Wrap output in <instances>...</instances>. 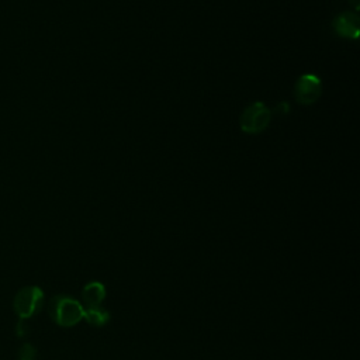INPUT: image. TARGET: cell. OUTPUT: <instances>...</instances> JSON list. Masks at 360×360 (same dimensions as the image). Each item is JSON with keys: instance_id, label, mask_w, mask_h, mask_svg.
Returning <instances> with one entry per match:
<instances>
[{"instance_id": "2", "label": "cell", "mask_w": 360, "mask_h": 360, "mask_svg": "<svg viewBox=\"0 0 360 360\" xmlns=\"http://www.w3.org/2000/svg\"><path fill=\"white\" fill-rule=\"evenodd\" d=\"M271 122V111L262 101H255L243 108L239 117V127L245 134L256 135L267 129Z\"/></svg>"}, {"instance_id": "3", "label": "cell", "mask_w": 360, "mask_h": 360, "mask_svg": "<svg viewBox=\"0 0 360 360\" xmlns=\"http://www.w3.org/2000/svg\"><path fill=\"white\" fill-rule=\"evenodd\" d=\"M44 304V291L37 285H27L21 288L13 301V307L20 319L34 316Z\"/></svg>"}, {"instance_id": "8", "label": "cell", "mask_w": 360, "mask_h": 360, "mask_svg": "<svg viewBox=\"0 0 360 360\" xmlns=\"http://www.w3.org/2000/svg\"><path fill=\"white\" fill-rule=\"evenodd\" d=\"M37 349L31 343H25L18 350V360H35Z\"/></svg>"}, {"instance_id": "10", "label": "cell", "mask_w": 360, "mask_h": 360, "mask_svg": "<svg viewBox=\"0 0 360 360\" xmlns=\"http://www.w3.org/2000/svg\"><path fill=\"white\" fill-rule=\"evenodd\" d=\"M347 1H349L354 8H357V7H359V0H347Z\"/></svg>"}, {"instance_id": "9", "label": "cell", "mask_w": 360, "mask_h": 360, "mask_svg": "<svg viewBox=\"0 0 360 360\" xmlns=\"http://www.w3.org/2000/svg\"><path fill=\"white\" fill-rule=\"evenodd\" d=\"M25 325H24V319H20V322H18V325H17V335L18 336H22L25 332H27V329L24 328Z\"/></svg>"}, {"instance_id": "4", "label": "cell", "mask_w": 360, "mask_h": 360, "mask_svg": "<svg viewBox=\"0 0 360 360\" xmlns=\"http://www.w3.org/2000/svg\"><path fill=\"white\" fill-rule=\"evenodd\" d=\"M292 94L298 104L312 105L322 94V82L314 73H304L297 79Z\"/></svg>"}, {"instance_id": "7", "label": "cell", "mask_w": 360, "mask_h": 360, "mask_svg": "<svg viewBox=\"0 0 360 360\" xmlns=\"http://www.w3.org/2000/svg\"><path fill=\"white\" fill-rule=\"evenodd\" d=\"M83 319L90 323L91 326L100 328L104 326L110 321V312L104 309L103 307H93V308H84Z\"/></svg>"}, {"instance_id": "5", "label": "cell", "mask_w": 360, "mask_h": 360, "mask_svg": "<svg viewBox=\"0 0 360 360\" xmlns=\"http://www.w3.org/2000/svg\"><path fill=\"white\" fill-rule=\"evenodd\" d=\"M332 30L336 37L343 39H357L360 24L359 17L353 11H342L332 20Z\"/></svg>"}, {"instance_id": "1", "label": "cell", "mask_w": 360, "mask_h": 360, "mask_svg": "<svg viewBox=\"0 0 360 360\" xmlns=\"http://www.w3.org/2000/svg\"><path fill=\"white\" fill-rule=\"evenodd\" d=\"M48 312L56 325L70 328L83 319L84 307L73 297L59 294L51 300Z\"/></svg>"}, {"instance_id": "6", "label": "cell", "mask_w": 360, "mask_h": 360, "mask_svg": "<svg viewBox=\"0 0 360 360\" xmlns=\"http://www.w3.org/2000/svg\"><path fill=\"white\" fill-rule=\"evenodd\" d=\"M105 298V287L100 281H90L82 290V301L84 308L101 307V302Z\"/></svg>"}]
</instances>
